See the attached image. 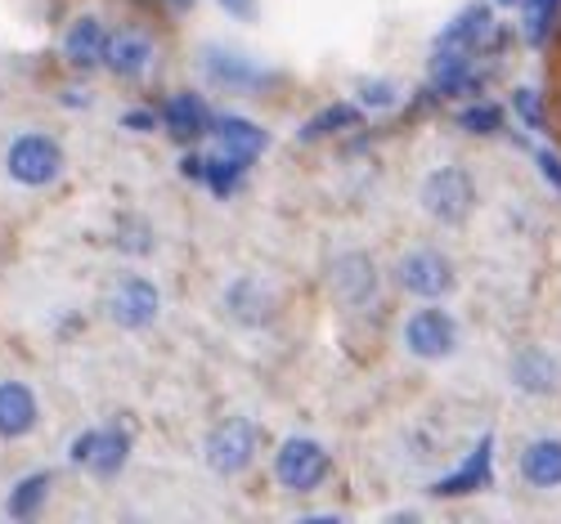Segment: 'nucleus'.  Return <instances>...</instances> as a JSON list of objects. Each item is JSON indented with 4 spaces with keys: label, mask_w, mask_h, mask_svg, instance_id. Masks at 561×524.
Here are the masks:
<instances>
[{
    "label": "nucleus",
    "mask_w": 561,
    "mask_h": 524,
    "mask_svg": "<svg viewBox=\"0 0 561 524\" xmlns=\"http://www.w3.org/2000/svg\"><path fill=\"white\" fill-rule=\"evenodd\" d=\"M329 470H333L329 449H323L319 440H306V435L284 440L274 453V480L288 493H314L323 480H329Z\"/></svg>",
    "instance_id": "obj_1"
},
{
    "label": "nucleus",
    "mask_w": 561,
    "mask_h": 524,
    "mask_svg": "<svg viewBox=\"0 0 561 524\" xmlns=\"http://www.w3.org/2000/svg\"><path fill=\"white\" fill-rule=\"evenodd\" d=\"M5 171H10V179L27 184V188H45L64 171V149L50 135H19L5 153Z\"/></svg>",
    "instance_id": "obj_2"
},
{
    "label": "nucleus",
    "mask_w": 561,
    "mask_h": 524,
    "mask_svg": "<svg viewBox=\"0 0 561 524\" xmlns=\"http://www.w3.org/2000/svg\"><path fill=\"white\" fill-rule=\"evenodd\" d=\"M256 449H261V426L252 417H229L207 435V466L216 475H239L252 466Z\"/></svg>",
    "instance_id": "obj_3"
},
{
    "label": "nucleus",
    "mask_w": 561,
    "mask_h": 524,
    "mask_svg": "<svg viewBox=\"0 0 561 524\" xmlns=\"http://www.w3.org/2000/svg\"><path fill=\"white\" fill-rule=\"evenodd\" d=\"M472 202H477V188H472V175H467L462 166H440L423 184V207L440 224H462L467 211H472Z\"/></svg>",
    "instance_id": "obj_4"
},
{
    "label": "nucleus",
    "mask_w": 561,
    "mask_h": 524,
    "mask_svg": "<svg viewBox=\"0 0 561 524\" xmlns=\"http://www.w3.org/2000/svg\"><path fill=\"white\" fill-rule=\"evenodd\" d=\"M396 282L409 296H423V301H440L454 288V265L440 252H409L396 265Z\"/></svg>",
    "instance_id": "obj_5"
},
{
    "label": "nucleus",
    "mask_w": 561,
    "mask_h": 524,
    "mask_svg": "<svg viewBox=\"0 0 561 524\" xmlns=\"http://www.w3.org/2000/svg\"><path fill=\"white\" fill-rule=\"evenodd\" d=\"M404 346L417 359H449L458 346V323L445 310H417L404 323Z\"/></svg>",
    "instance_id": "obj_6"
},
{
    "label": "nucleus",
    "mask_w": 561,
    "mask_h": 524,
    "mask_svg": "<svg viewBox=\"0 0 561 524\" xmlns=\"http://www.w3.org/2000/svg\"><path fill=\"white\" fill-rule=\"evenodd\" d=\"M126 453H130L126 431H85L72 440V462L85 466L90 475H100V480H108V475L126 466Z\"/></svg>",
    "instance_id": "obj_7"
},
{
    "label": "nucleus",
    "mask_w": 561,
    "mask_h": 524,
    "mask_svg": "<svg viewBox=\"0 0 561 524\" xmlns=\"http://www.w3.org/2000/svg\"><path fill=\"white\" fill-rule=\"evenodd\" d=\"M162 310V296L149 278H122L108 296V318L117 327H149Z\"/></svg>",
    "instance_id": "obj_8"
},
{
    "label": "nucleus",
    "mask_w": 561,
    "mask_h": 524,
    "mask_svg": "<svg viewBox=\"0 0 561 524\" xmlns=\"http://www.w3.org/2000/svg\"><path fill=\"white\" fill-rule=\"evenodd\" d=\"M104 63L122 77V81H139L149 68H153V40L135 27H122L108 36V50H104Z\"/></svg>",
    "instance_id": "obj_9"
},
{
    "label": "nucleus",
    "mask_w": 561,
    "mask_h": 524,
    "mask_svg": "<svg viewBox=\"0 0 561 524\" xmlns=\"http://www.w3.org/2000/svg\"><path fill=\"white\" fill-rule=\"evenodd\" d=\"M329 288H333V296L342 301V305H364L368 296H373V288H378V273H373V260L368 256H359V252H351V256H342V260H333V273H329Z\"/></svg>",
    "instance_id": "obj_10"
},
{
    "label": "nucleus",
    "mask_w": 561,
    "mask_h": 524,
    "mask_svg": "<svg viewBox=\"0 0 561 524\" xmlns=\"http://www.w3.org/2000/svg\"><path fill=\"white\" fill-rule=\"evenodd\" d=\"M36 395L23 381H0V440H23L36 431Z\"/></svg>",
    "instance_id": "obj_11"
},
{
    "label": "nucleus",
    "mask_w": 561,
    "mask_h": 524,
    "mask_svg": "<svg viewBox=\"0 0 561 524\" xmlns=\"http://www.w3.org/2000/svg\"><path fill=\"white\" fill-rule=\"evenodd\" d=\"M490 462H494V435H481V444L472 449V457H467L454 475H445V480L432 485L436 498H462V493H477L490 485Z\"/></svg>",
    "instance_id": "obj_12"
},
{
    "label": "nucleus",
    "mask_w": 561,
    "mask_h": 524,
    "mask_svg": "<svg viewBox=\"0 0 561 524\" xmlns=\"http://www.w3.org/2000/svg\"><path fill=\"white\" fill-rule=\"evenodd\" d=\"M104 50H108V32L100 27V19H77L64 36V59L72 68H100L104 63Z\"/></svg>",
    "instance_id": "obj_13"
},
{
    "label": "nucleus",
    "mask_w": 561,
    "mask_h": 524,
    "mask_svg": "<svg viewBox=\"0 0 561 524\" xmlns=\"http://www.w3.org/2000/svg\"><path fill=\"white\" fill-rule=\"evenodd\" d=\"M162 121H167V130L175 135V139H203V135H211V113H207V104L198 100V94H171L167 100V108H162Z\"/></svg>",
    "instance_id": "obj_14"
},
{
    "label": "nucleus",
    "mask_w": 561,
    "mask_h": 524,
    "mask_svg": "<svg viewBox=\"0 0 561 524\" xmlns=\"http://www.w3.org/2000/svg\"><path fill=\"white\" fill-rule=\"evenodd\" d=\"M211 135L220 139L225 153L248 158V162H256V158L270 149V135H265L256 121H248V117H220V121L211 126Z\"/></svg>",
    "instance_id": "obj_15"
},
{
    "label": "nucleus",
    "mask_w": 561,
    "mask_h": 524,
    "mask_svg": "<svg viewBox=\"0 0 561 524\" xmlns=\"http://www.w3.org/2000/svg\"><path fill=\"white\" fill-rule=\"evenodd\" d=\"M522 475L530 489H557L561 485V440H530L522 453Z\"/></svg>",
    "instance_id": "obj_16"
},
{
    "label": "nucleus",
    "mask_w": 561,
    "mask_h": 524,
    "mask_svg": "<svg viewBox=\"0 0 561 524\" xmlns=\"http://www.w3.org/2000/svg\"><path fill=\"white\" fill-rule=\"evenodd\" d=\"M494 36V14H490V5H467L449 27H445V36H440V45H458V50H481V45Z\"/></svg>",
    "instance_id": "obj_17"
},
{
    "label": "nucleus",
    "mask_w": 561,
    "mask_h": 524,
    "mask_svg": "<svg viewBox=\"0 0 561 524\" xmlns=\"http://www.w3.org/2000/svg\"><path fill=\"white\" fill-rule=\"evenodd\" d=\"M225 305H229L233 318H243V323H265L270 310H274L270 292L261 288L256 278H239V282H233V288L225 292Z\"/></svg>",
    "instance_id": "obj_18"
},
{
    "label": "nucleus",
    "mask_w": 561,
    "mask_h": 524,
    "mask_svg": "<svg viewBox=\"0 0 561 524\" xmlns=\"http://www.w3.org/2000/svg\"><path fill=\"white\" fill-rule=\"evenodd\" d=\"M248 166H252L248 158H233V153H225V149H220L216 158H207V179H203V184L211 188V194H216V198H229V194H233V188H239V184H243Z\"/></svg>",
    "instance_id": "obj_19"
},
{
    "label": "nucleus",
    "mask_w": 561,
    "mask_h": 524,
    "mask_svg": "<svg viewBox=\"0 0 561 524\" xmlns=\"http://www.w3.org/2000/svg\"><path fill=\"white\" fill-rule=\"evenodd\" d=\"M512 376H517V386L522 391H552L557 386V368L548 363V354H539V350H526L517 363H512Z\"/></svg>",
    "instance_id": "obj_20"
},
{
    "label": "nucleus",
    "mask_w": 561,
    "mask_h": 524,
    "mask_svg": "<svg viewBox=\"0 0 561 524\" xmlns=\"http://www.w3.org/2000/svg\"><path fill=\"white\" fill-rule=\"evenodd\" d=\"M45 493H50V475H45V470H41V475H27V480L10 493V515H14V520H32L36 506L45 502Z\"/></svg>",
    "instance_id": "obj_21"
},
{
    "label": "nucleus",
    "mask_w": 561,
    "mask_h": 524,
    "mask_svg": "<svg viewBox=\"0 0 561 524\" xmlns=\"http://www.w3.org/2000/svg\"><path fill=\"white\" fill-rule=\"evenodd\" d=\"M355 121H359V108H355V104H333V108H323L319 117H310V121H306L301 139H323V135L346 130V126H355Z\"/></svg>",
    "instance_id": "obj_22"
},
{
    "label": "nucleus",
    "mask_w": 561,
    "mask_h": 524,
    "mask_svg": "<svg viewBox=\"0 0 561 524\" xmlns=\"http://www.w3.org/2000/svg\"><path fill=\"white\" fill-rule=\"evenodd\" d=\"M207 72H211V81H220V85H256L261 77L243 63V59H233V55H207Z\"/></svg>",
    "instance_id": "obj_23"
},
{
    "label": "nucleus",
    "mask_w": 561,
    "mask_h": 524,
    "mask_svg": "<svg viewBox=\"0 0 561 524\" xmlns=\"http://www.w3.org/2000/svg\"><path fill=\"white\" fill-rule=\"evenodd\" d=\"M557 10H561V0H526V40L530 45H543V36L557 23Z\"/></svg>",
    "instance_id": "obj_24"
},
{
    "label": "nucleus",
    "mask_w": 561,
    "mask_h": 524,
    "mask_svg": "<svg viewBox=\"0 0 561 524\" xmlns=\"http://www.w3.org/2000/svg\"><path fill=\"white\" fill-rule=\"evenodd\" d=\"M458 126H462L467 135H494V130H503V108H494V104H472V108L458 113Z\"/></svg>",
    "instance_id": "obj_25"
},
{
    "label": "nucleus",
    "mask_w": 561,
    "mask_h": 524,
    "mask_svg": "<svg viewBox=\"0 0 561 524\" xmlns=\"http://www.w3.org/2000/svg\"><path fill=\"white\" fill-rule=\"evenodd\" d=\"M512 113H517L530 130H543L548 126V113H543V94L539 90H530V85H522L517 94H512Z\"/></svg>",
    "instance_id": "obj_26"
},
{
    "label": "nucleus",
    "mask_w": 561,
    "mask_h": 524,
    "mask_svg": "<svg viewBox=\"0 0 561 524\" xmlns=\"http://www.w3.org/2000/svg\"><path fill=\"white\" fill-rule=\"evenodd\" d=\"M400 100V90L391 85V81H368V85H359V104L364 108H391Z\"/></svg>",
    "instance_id": "obj_27"
},
{
    "label": "nucleus",
    "mask_w": 561,
    "mask_h": 524,
    "mask_svg": "<svg viewBox=\"0 0 561 524\" xmlns=\"http://www.w3.org/2000/svg\"><path fill=\"white\" fill-rule=\"evenodd\" d=\"M539 171H543V179H552V184L561 188V158H552V153H539Z\"/></svg>",
    "instance_id": "obj_28"
},
{
    "label": "nucleus",
    "mask_w": 561,
    "mask_h": 524,
    "mask_svg": "<svg viewBox=\"0 0 561 524\" xmlns=\"http://www.w3.org/2000/svg\"><path fill=\"white\" fill-rule=\"evenodd\" d=\"M153 121H158L153 113H126V126L130 130H153Z\"/></svg>",
    "instance_id": "obj_29"
},
{
    "label": "nucleus",
    "mask_w": 561,
    "mask_h": 524,
    "mask_svg": "<svg viewBox=\"0 0 561 524\" xmlns=\"http://www.w3.org/2000/svg\"><path fill=\"white\" fill-rule=\"evenodd\" d=\"M220 5H225L229 14H239V19H248V14H252V0H220Z\"/></svg>",
    "instance_id": "obj_30"
},
{
    "label": "nucleus",
    "mask_w": 561,
    "mask_h": 524,
    "mask_svg": "<svg viewBox=\"0 0 561 524\" xmlns=\"http://www.w3.org/2000/svg\"><path fill=\"white\" fill-rule=\"evenodd\" d=\"M494 5H526V0H494Z\"/></svg>",
    "instance_id": "obj_31"
},
{
    "label": "nucleus",
    "mask_w": 561,
    "mask_h": 524,
    "mask_svg": "<svg viewBox=\"0 0 561 524\" xmlns=\"http://www.w3.org/2000/svg\"><path fill=\"white\" fill-rule=\"evenodd\" d=\"M175 5H194V0H175Z\"/></svg>",
    "instance_id": "obj_32"
}]
</instances>
